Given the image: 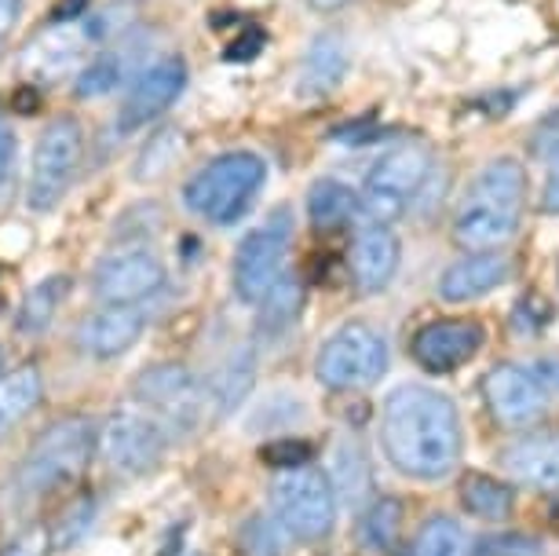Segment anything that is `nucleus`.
Instances as JSON below:
<instances>
[{
	"instance_id": "f257e3e1",
	"label": "nucleus",
	"mask_w": 559,
	"mask_h": 556,
	"mask_svg": "<svg viewBox=\"0 0 559 556\" xmlns=\"http://www.w3.org/2000/svg\"><path fill=\"white\" fill-rule=\"evenodd\" d=\"M388 461L409 480H442L461 458L457 411L436 388L403 385L381 406Z\"/></svg>"
},
{
	"instance_id": "f03ea898",
	"label": "nucleus",
	"mask_w": 559,
	"mask_h": 556,
	"mask_svg": "<svg viewBox=\"0 0 559 556\" xmlns=\"http://www.w3.org/2000/svg\"><path fill=\"white\" fill-rule=\"evenodd\" d=\"M526 205V169L515 157H498L468 184L461 209L453 216V238L464 249H487L509 242L523 220Z\"/></svg>"
},
{
	"instance_id": "7ed1b4c3",
	"label": "nucleus",
	"mask_w": 559,
	"mask_h": 556,
	"mask_svg": "<svg viewBox=\"0 0 559 556\" xmlns=\"http://www.w3.org/2000/svg\"><path fill=\"white\" fill-rule=\"evenodd\" d=\"M267 180V165L260 154L252 151H230L219 154L205 165L202 173H194L183 187V202L191 213H198L209 224H235L252 209L260 187Z\"/></svg>"
},
{
	"instance_id": "20e7f679",
	"label": "nucleus",
	"mask_w": 559,
	"mask_h": 556,
	"mask_svg": "<svg viewBox=\"0 0 559 556\" xmlns=\"http://www.w3.org/2000/svg\"><path fill=\"white\" fill-rule=\"evenodd\" d=\"M96 425L88 417H67L56 422L45 436H37V443L29 447V454L19 472V487L26 495H48L59 484L78 480L88 469L92 454H96Z\"/></svg>"
},
{
	"instance_id": "39448f33",
	"label": "nucleus",
	"mask_w": 559,
	"mask_h": 556,
	"mask_svg": "<svg viewBox=\"0 0 559 556\" xmlns=\"http://www.w3.org/2000/svg\"><path fill=\"white\" fill-rule=\"evenodd\" d=\"M271 509L293 539L319 542L333 531V517H336L333 484L311 465L282 469L271 484Z\"/></svg>"
},
{
	"instance_id": "423d86ee",
	"label": "nucleus",
	"mask_w": 559,
	"mask_h": 556,
	"mask_svg": "<svg viewBox=\"0 0 559 556\" xmlns=\"http://www.w3.org/2000/svg\"><path fill=\"white\" fill-rule=\"evenodd\" d=\"M289 246H293V213L289 209H274L263 224H257L246 238H241L238 253H235V268H230L235 293L241 300L260 304L274 286H278Z\"/></svg>"
},
{
	"instance_id": "0eeeda50",
	"label": "nucleus",
	"mask_w": 559,
	"mask_h": 556,
	"mask_svg": "<svg viewBox=\"0 0 559 556\" xmlns=\"http://www.w3.org/2000/svg\"><path fill=\"white\" fill-rule=\"evenodd\" d=\"M388 370V344L366 322H344L330 341L322 344L314 374L325 388H369Z\"/></svg>"
},
{
	"instance_id": "6e6552de",
	"label": "nucleus",
	"mask_w": 559,
	"mask_h": 556,
	"mask_svg": "<svg viewBox=\"0 0 559 556\" xmlns=\"http://www.w3.org/2000/svg\"><path fill=\"white\" fill-rule=\"evenodd\" d=\"M84 157V132L78 118H56L34 146V165H29L26 202L37 213H48L62 202L70 180L78 176Z\"/></svg>"
},
{
	"instance_id": "1a4fd4ad",
	"label": "nucleus",
	"mask_w": 559,
	"mask_h": 556,
	"mask_svg": "<svg viewBox=\"0 0 559 556\" xmlns=\"http://www.w3.org/2000/svg\"><path fill=\"white\" fill-rule=\"evenodd\" d=\"M428 173H431V157L425 146H417V143L395 146L392 154H384L366 176L362 209L373 216V224L388 227V220H395L403 213L409 205V198L428 184Z\"/></svg>"
},
{
	"instance_id": "9d476101",
	"label": "nucleus",
	"mask_w": 559,
	"mask_h": 556,
	"mask_svg": "<svg viewBox=\"0 0 559 556\" xmlns=\"http://www.w3.org/2000/svg\"><path fill=\"white\" fill-rule=\"evenodd\" d=\"M135 400L179 428H198L209 411V388L183 363H157L132 381Z\"/></svg>"
},
{
	"instance_id": "9b49d317",
	"label": "nucleus",
	"mask_w": 559,
	"mask_h": 556,
	"mask_svg": "<svg viewBox=\"0 0 559 556\" xmlns=\"http://www.w3.org/2000/svg\"><path fill=\"white\" fill-rule=\"evenodd\" d=\"M165 433L151 417L118 411L103 422L96 436V450L107 458L110 469L124 472V476H146L165 461Z\"/></svg>"
},
{
	"instance_id": "f8f14e48",
	"label": "nucleus",
	"mask_w": 559,
	"mask_h": 556,
	"mask_svg": "<svg viewBox=\"0 0 559 556\" xmlns=\"http://www.w3.org/2000/svg\"><path fill=\"white\" fill-rule=\"evenodd\" d=\"M483 395H487L493 422L504 428L531 425L548 406V388L537 381V374L523 370V366H512V363L493 366V370L483 377Z\"/></svg>"
},
{
	"instance_id": "ddd939ff",
	"label": "nucleus",
	"mask_w": 559,
	"mask_h": 556,
	"mask_svg": "<svg viewBox=\"0 0 559 556\" xmlns=\"http://www.w3.org/2000/svg\"><path fill=\"white\" fill-rule=\"evenodd\" d=\"M183 88H187L183 59L168 56V59L151 62V67H143L140 78L132 81L129 96L121 103V118H118L121 132H135V129H143V125H151L154 118H162Z\"/></svg>"
},
{
	"instance_id": "4468645a",
	"label": "nucleus",
	"mask_w": 559,
	"mask_h": 556,
	"mask_svg": "<svg viewBox=\"0 0 559 556\" xmlns=\"http://www.w3.org/2000/svg\"><path fill=\"white\" fill-rule=\"evenodd\" d=\"M165 268L162 260L146 249H124V253L107 257L92 275V289L107 304H140L143 297L162 289Z\"/></svg>"
},
{
	"instance_id": "2eb2a0df",
	"label": "nucleus",
	"mask_w": 559,
	"mask_h": 556,
	"mask_svg": "<svg viewBox=\"0 0 559 556\" xmlns=\"http://www.w3.org/2000/svg\"><path fill=\"white\" fill-rule=\"evenodd\" d=\"M487 341V330L476 319H436L414 338V359L431 374H450L476 359V352Z\"/></svg>"
},
{
	"instance_id": "dca6fc26",
	"label": "nucleus",
	"mask_w": 559,
	"mask_h": 556,
	"mask_svg": "<svg viewBox=\"0 0 559 556\" xmlns=\"http://www.w3.org/2000/svg\"><path fill=\"white\" fill-rule=\"evenodd\" d=\"M146 330V315L135 304H107V308L92 311L81 322L78 344L92 359H114L124 355Z\"/></svg>"
},
{
	"instance_id": "f3484780",
	"label": "nucleus",
	"mask_w": 559,
	"mask_h": 556,
	"mask_svg": "<svg viewBox=\"0 0 559 556\" xmlns=\"http://www.w3.org/2000/svg\"><path fill=\"white\" fill-rule=\"evenodd\" d=\"M347 268H352L355 286L362 293H377L384 289L388 282L395 279L399 268V238L392 227L384 224H369L362 235L355 238L352 257H347Z\"/></svg>"
},
{
	"instance_id": "a211bd4d",
	"label": "nucleus",
	"mask_w": 559,
	"mask_h": 556,
	"mask_svg": "<svg viewBox=\"0 0 559 556\" xmlns=\"http://www.w3.org/2000/svg\"><path fill=\"white\" fill-rule=\"evenodd\" d=\"M88 45H92V37H88V29H84V23L51 26L48 34L26 51V70L34 73L37 81H56V78H67V73H81Z\"/></svg>"
},
{
	"instance_id": "6ab92c4d",
	"label": "nucleus",
	"mask_w": 559,
	"mask_h": 556,
	"mask_svg": "<svg viewBox=\"0 0 559 556\" xmlns=\"http://www.w3.org/2000/svg\"><path fill=\"white\" fill-rule=\"evenodd\" d=\"M504 279H509V260H504L501 253H493V249H487V253H472V257H464V260H457V264H450L447 271H442L439 297L450 300V304L476 300V297H483V293L498 289Z\"/></svg>"
},
{
	"instance_id": "aec40b11",
	"label": "nucleus",
	"mask_w": 559,
	"mask_h": 556,
	"mask_svg": "<svg viewBox=\"0 0 559 556\" xmlns=\"http://www.w3.org/2000/svg\"><path fill=\"white\" fill-rule=\"evenodd\" d=\"M512 480L537 490H559V439H523L504 454Z\"/></svg>"
},
{
	"instance_id": "412c9836",
	"label": "nucleus",
	"mask_w": 559,
	"mask_h": 556,
	"mask_svg": "<svg viewBox=\"0 0 559 556\" xmlns=\"http://www.w3.org/2000/svg\"><path fill=\"white\" fill-rule=\"evenodd\" d=\"M347 70V45L341 34H319L314 45L304 56V81L300 92L308 96H330V92L344 81Z\"/></svg>"
},
{
	"instance_id": "4be33fe9",
	"label": "nucleus",
	"mask_w": 559,
	"mask_h": 556,
	"mask_svg": "<svg viewBox=\"0 0 559 556\" xmlns=\"http://www.w3.org/2000/svg\"><path fill=\"white\" fill-rule=\"evenodd\" d=\"M40 395H45V385H40V374L34 366H23V370L0 377V439L34 411Z\"/></svg>"
},
{
	"instance_id": "5701e85b",
	"label": "nucleus",
	"mask_w": 559,
	"mask_h": 556,
	"mask_svg": "<svg viewBox=\"0 0 559 556\" xmlns=\"http://www.w3.org/2000/svg\"><path fill=\"white\" fill-rule=\"evenodd\" d=\"M461 506L472 512V517L487 520V523H501L512 517L515 495L509 484L493 476H479V472H468L461 484Z\"/></svg>"
},
{
	"instance_id": "b1692460",
	"label": "nucleus",
	"mask_w": 559,
	"mask_h": 556,
	"mask_svg": "<svg viewBox=\"0 0 559 556\" xmlns=\"http://www.w3.org/2000/svg\"><path fill=\"white\" fill-rule=\"evenodd\" d=\"M358 213V194L341 180H319L308 191V216L314 230H336Z\"/></svg>"
},
{
	"instance_id": "393cba45",
	"label": "nucleus",
	"mask_w": 559,
	"mask_h": 556,
	"mask_svg": "<svg viewBox=\"0 0 559 556\" xmlns=\"http://www.w3.org/2000/svg\"><path fill=\"white\" fill-rule=\"evenodd\" d=\"M409 556H472V539L453 517H431L417 531Z\"/></svg>"
},
{
	"instance_id": "a878e982",
	"label": "nucleus",
	"mask_w": 559,
	"mask_h": 556,
	"mask_svg": "<svg viewBox=\"0 0 559 556\" xmlns=\"http://www.w3.org/2000/svg\"><path fill=\"white\" fill-rule=\"evenodd\" d=\"M62 297H67V275L45 279L40 286H34L29 289V297L23 300V308H19V330L45 333L51 327V319H56Z\"/></svg>"
},
{
	"instance_id": "bb28decb",
	"label": "nucleus",
	"mask_w": 559,
	"mask_h": 556,
	"mask_svg": "<svg viewBox=\"0 0 559 556\" xmlns=\"http://www.w3.org/2000/svg\"><path fill=\"white\" fill-rule=\"evenodd\" d=\"M399 528H403V506H399L395 498H381L362 520V534H358V539H362V549L388 553L399 539Z\"/></svg>"
},
{
	"instance_id": "cd10ccee",
	"label": "nucleus",
	"mask_w": 559,
	"mask_h": 556,
	"mask_svg": "<svg viewBox=\"0 0 559 556\" xmlns=\"http://www.w3.org/2000/svg\"><path fill=\"white\" fill-rule=\"evenodd\" d=\"M252 388V352H238L235 359L224 366V374L216 377V406L219 411H235L246 400Z\"/></svg>"
},
{
	"instance_id": "c85d7f7f",
	"label": "nucleus",
	"mask_w": 559,
	"mask_h": 556,
	"mask_svg": "<svg viewBox=\"0 0 559 556\" xmlns=\"http://www.w3.org/2000/svg\"><path fill=\"white\" fill-rule=\"evenodd\" d=\"M121 81V62L114 56H99L96 62H88V67H81L78 73V92L81 96H107V92Z\"/></svg>"
},
{
	"instance_id": "c756f323",
	"label": "nucleus",
	"mask_w": 559,
	"mask_h": 556,
	"mask_svg": "<svg viewBox=\"0 0 559 556\" xmlns=\"http://www.w3.org/2000/svg\"><path fill=\"white\" fill-rule=\"evenodd\" d=\"M176 132H162V135H154L151 143H146V151L140 154V165H135V176L140 180H154L157 173H165L168 165H173V157H176Z\"/></svg>"
},
{
	"instance_id": "7c9ffc66",
	"label": "nucleus",
	"mask_w": 559,
	"mask_h": 556,
	"mask_svg": "<svg viewBox=\"0 0 559 556\" xmlns=\"http://www.w3.org/2000/svg\"><path fill=\"white\" fill-rule=\"evenodd\" d=\"M479 556H542V545L526 534H501V539H487Z\"/></svg>"
},
{
	"instance_id": "2f4dec72",
	"label": "nucleus",
	"mask_w": 559,
	"mask_h": 556,
	"mask_svg": "<svg viewBox=\"0 0 559 556\" xmlns=\"http://www.w3.org/2000/svg\"><path fill=\"white\" fill-rule=\"evenodd\" d=\"M263 458L274 461V465H282V469H297V465H308V458H311V447L308 443H300V439H289V443H274L263 450Z\"/></svg>"
},
{
	"instance_id": "473e14b6",
	"label": "nucleus",
	"mask_w": 559,
	"mask_h": 556,
	"mask_svg": "<svg viewBox=\"0 0 559 556\" xmlns=\"http://www.w3.org/2000/svg\"><path fill=\"white\" fill-rule=\"evenodd\" d=\"M48 531L45 528H29L23 531L19 539H12V545H8L0 556H48Z\"/></svg>"
},
{
	"instance_id": "72a5a7b5",
	"label": "nucleus",
	"mask_w": 559,
	"mask_h": 556,
	"mask_svg": "<svg viewBox=\"0 0 559 556\" xmlns=\"http://www.w3.org/2000/svg\"><path fill=\"white\" fill-rule=\"evenodd\" d=\"M15 151H19V143H15V132H12V125H8V118L0 114V187L8 184V176H12V165H15Z\"/></svg>"
},
{
	"instance_id": "f704fd0d",
	"label": "nucleus",
	"mask_w": 559,
	"mask_h": 556,
	"mask_svg": "<svg viewBox=\"0 0 559 556\" xmlns=\"http://www.w3.org/2000/svg\"><path fill=\"white\" fill-rule=\"evenodd\" d=\"M534 151H542L552 157L559 151V110L548 114V118L537 125V135H534Z\"/></svg>"
},
{
	"instance_id": "c9c22d12",
	"label": "nucleus",
	"mask_w": 559,
	"mask_h": 556,
	"mask_svg": "<svg viewBox=\"0 0 559 556\" xmlns=\"http://www.w3.org/2000/svg\"><path fill=\"white\" fill-rule=\"evenodd\" d=\"M542 205L545 213H559V151L552 154V169H548V184L542 191Z\"/></svg>"
},
{
	"instance_id": "e433bc0d",
	"label": "nucleus",
	"mask_w": 559,
	"mask_h": 556,
	"mask_svg": "<svg viewBox=\"0 0 559 556\" xmlns=\"http://www.w3.org/2000/svg\"><path fill=\"white\" fill-rule=\"evenodd\" d=\"M19 4H23V0H0V45H4L8 34H12V26L19 19Z\"/></svg>"
},
{
	"instance_id": "4c0bfd02",
	"label": "nucleus",
	"mask_w": 559,
	"mask_h": 556,
	"mask_svg": "<svg viewBox=\"0 0 559 556\" xmlns=\"http://www.w3.org/2000/svg\"><path fill=\"white\" fill-rule=\"evenodd\" d=\"M537 381H542L545 388H559V363H552V359H548V363H537Z\"/></svg>"
},
{
	"instance_id": "58836bf2",
	"label": "nucleus",
	"mask_w": 559,
	"mask_h": 556,
	"mask_svg": "<svg viewBox=\"0 0 559 556\" xmlns=\"http://www.w3.org/2000/svg\"><path fill=\"white\" fill-rule=\"evenodd\" d=\"M308 4L314 8V12H336V8L352 4V0H308Z\"/></svg>"
},
{
	"instance_id": "ea45409f",
	"label": "nucleus",
	"mask_w": 559,
	"mask_h": 556,
	"mask_svg": "<svg viewBox=\"0 0 559 556\" xmlns=\"http://www.w3.org/2000/svg\"><path fill=\"white\" fill-rule=\"evenodd\" d=\"M194 556H202V553H194Z\"/></svg>"
}]
</instances>
